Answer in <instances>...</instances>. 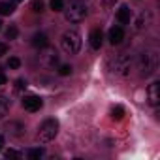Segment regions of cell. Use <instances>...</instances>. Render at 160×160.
Instances as JSON below:
<instances>
[{
	"mask_svg": "<svg viewBox=\"0 0 160 160\" xmlns=\"http://www.w3.org/2000/svg\"><path fill=\"white\" fill-rule=\"evenodd\" d=\"M58 73H60V75H70V73H72V66H70V64H62V66L58 68Z\"/></svg>",
	"mask_w": 160,
	"mask_h": 160,
	"instance_id": "obj_23",
	"label": "cell"
},
{
	"mask_svg": "<svg viewBox=\"0 0 160 160\" xmlns=\"http://www.w3.org/2000/svg\"><path fill=\"white\" fill-rule=\"evenodd\" d=\"M138 70L143 77H149L152 75L156 70H158V53L154 49H147L139 55V60H138Z\"/></svg>",
	"mask_w": 160,
	"mask_h": 160,
	"instance_id": "obj_1",
	"label": "cell"
},
{
	"mask_svg": "<svg viewBox=\"0 0 160 160\" xmlns=\"http://www.w3.org/2000/svg\"><path fill=\"white\" fill-rule=\"evenodd\" d=\"M89 43H91L92 49H100V47H102V43H104V34H102L100 28H92V30H91V34H89Z\"/></svg>",
	"mask_w": 160,
	"mask_h": 160,
	"instance_id": "obj_9",
	"label": "cell"
},
{
	"mask_svg": "<svg viewBox=\"0 0 160 160\" xmlns=\"http://www.w3.org/2000/svg\"><path fill=\"white\" fill-rule=\"evenodd\" d=\"M51 10L53 12H62L64 10V0H51Z\"/></svg>",
	"mask_w": 160,
	"mask_h": 160,
	"instance_id": "obj_19",
	"label": "cell"
},
{
	"mask_svg": "<svg viewBox=\"0 0 160 160\" xmlns=\"http://www.w3.org/2000/svg\"><path fill=\"white\" fill-rule=\"evenodd\" d=\"M130 17H132V13H130V8H128V6H121V8L117 10V19H119V23L126 25V23H130Z\"/></svg>",
	"mask_w": 160,
	"mask_h": 160,
	"instance_id": "obj_12",
	"label": "cell"
},
{
	"mask_svg": "<svg viewBox=\"0 0 160 160\" xmlns=\"http://www.w3.org/2000/svg\"><path fill=\"white\" fill-rule=\"evenodd\" d=\"M2 147H4V138L0 136V151H2Z\"/></svg>",
	"mask_w": 160,
	"mask_h": 160,
	"instance_id": "obj_28",
	"label": "cell"
},
{
	"mask_svg": "<svg viewBox=\"0 0 160 160\" xmlns=\"http://www.w3.org/2000/svg\"><path fill=\"white\" fill-rule=\"evenodd\" d=\"M17 34H19L17 27H10V28L6 30V38H8V40H15V38H17Z\"/></svg>",
	"mask_w": 160,
	"mask_h": 160,
	"instance_id": "obj_21",
	"label": "cell"
},
{
	"mask_svg": "<svg viewBox=\"0 0 160 160\" xmlns=\"http://www.w3.org/2000/svg\"><path fill=\"white\" fill-rule=\"evenodd\" d=\"M8 130H12L13 136H23V134H25V126H23L21 122H12V124L8 126Z\"/></svg>",
	"mask_w": 160,
	"mask_h": 160,
	"instance_id": "obj_15",
	"label": "cell"
},
{
	"mask_svg": "<svg viewBox=\"0 0 160 160\" xmlns=\"http://www.w3.org/2000/svg\"><path fill=\"white\" fill-rule=\"evenodd\" d=\"M15 87L21 91V89H25V87H27V81H25V79H17V81H15Z\"/></svg>",
	"mask_w": 160,
	"mask_h": 160,
	"instance_id": "obj_24",
	"label": "cell"
},
{
	"mask_svg": "<svg viewBox=\"0 0 160 160\" xmlns=\"http://www.w3.org/2000/svg\"><path fill=\"white\" fill-rule=\"evenodd\" d=\"M32 45H34L36 49H45V47L49 45V40H47V36H45L43 32H38V34L32 36Z\"/></svg>",
	"mask_w": 160,
	"mask_h": 160,
	"instance_id": "obj_11",
	"label": "cell"
},
{
	"mask_svg": "<svg viewBox=\"0 0 160 160\" xmlns=\"http://www.w3.org/2000/svg\"><path fill=\"white\" fill-rule=\"evenodd\" d=\"M42 156H43V149H42V147H34V149L28 151V158H30V160H38V158H42Z\"/></svg>",
	"mask_w": 160,
	"mask_h": 160,
	"instance_id": "obj_16",
	"label": "cell"
},
{
	"mask_svg": "<svg viewBox=\"0 0 160 160\" xmlns=\"http://www.w3.org/2000/svg\"><path fill=\"white\" fill-rule=\"evenodd\" d=\"M151 23H152V13H151L149 10H143V12L138 15V19H136V28H138V30L149 28Z\"/></svg>",
	"mask_w": 160,
	"mask_h": 160,
	"instance_id": "obj_8",
	"label": "cell"
},
{
	"mask_svg": "<svg viewBox=\"0 0 160 160\" xmlns=\"http://www.w3.org/2000/svg\"><path fill=\"white\" fill-rule=\"evenodd\" d=\"M6 53H8V45H6L4 42H0V57L6 55Z\"/></svg>",
	"mask_w": 160,
	"mask_h": 160,
	"instance_id": "obj_25",
	"label": "cell"
},
{
	"mask_svg": "<svg viewBox=\"0 0 160 160\" xmlns=\"http://www.w3.org/2000/svg\"><path fill=\"white\" fill-rule=\"evenodd\" d=\"M15 12L13 2H0V15H12Z\"/></svg>",
	"mask_w": 160,
	"mask_h": 160,
	"instance_id": "obj_13",
	"label": "cell"
},
{
	"mask_svg": "<svg viewBox=\"0 0 160 160\" xmlns=\"http://www.w3.org/2000/svg\"><path fill=\"white\" fill-rule=\"evenodd\" d=\"M10 109V102L4 98V96H0V117H4Z\"/></svg>",
	"mask_w": 160,
	"mask_h": 160,
	"instance_id": "obj_18",
	"label": "cell"
},
{
	"mask_svg": "<svg viewBox=\"0 0 160 160\" xmlns=\"http://www.w3.org/2000/svg\"><path fill=\"white\" fill-rule=\"evenodd\" d=\"M113 2H115V0H113Z\"/></svg>",
	"mask_w": 160,
	"mask_h": 160,
	"instance_id": "obj_31",
	"label": "cell"
},
{
	"mask_svg": "<svg viewBox=\"0 0 160 160\" xmlns=\"http://www.w3.org/2000/svg\"><path fill=\"white\" fill-rule=\"evenodd\" d=\"M45 62H47L49 66H55V64L58 62V55H57V51H49V53L45 55Z\"/></svg>",
	"mask_w": 160,
	"mask_h": 160,
	"instance_id": "obj_17",
	"label": "cell"
},
{
	"mask_svg": "<svg viewBox=\"0 0 160 160\" xmlns=\"http://www.w3.org/2000/svg\"><path fill=\"white\" fill-rule=\"evenodd\" d=\"M62 49L68 55H75L81 49V36L77 30H66L62 34Z\"/></svg>",
	"mask_w": 160,
	"mask_h": 160,
	"instance_id": "obj_5",
	"label": "cell"
},
{
	"mask_svg": "<svg viewBox=\"0 0 160 160\" xmlns=\"http://www.w3.org/2000/svg\"><path fill=\"white\" fill-rule=\"evenodd\" d=\"M6 156H8V158H17L19 154H17L15 151H12V149H10V151H6Z\"/></svg>",
	"mask_w": 160,
	"mask_h": 160,
	"instance_id": "obj_26",
	"label": "cell"
},
{
	"mask_svg": "<svg viewBox=\"0 0 160 160\" xmlns=\"http://www.w3.org/2000/svg\"><path fill=\"white\" fill-rule=\"evenodd\" d=\"M108 40H109L111 45H119V43L124 40V30H122V27H113V28L109 30V34H108Z\"/></svg>",
	"mask_w": 160,
	"mask_h": 160,
	"instance_id": "obj_10",
	"label": "cell"
},
{
	"mask_svg": "<svg viewBox=\"0 0 160 160\" xmlns=\"http://www.w3.org/2000/svg\"><path fill=\"white\" fill-rule=\"evenodd\" d=\"M109 70H111L115 75H121V77L128 75L130 70H132V57H130L128 53H121V55H117V57L111 60Z\"/></svg>",
	"mask_w": 160,
	"mask_h": 160,
	"instance_id": "obj_4",
	"label": "cell"
},
{
	"mask_svg": "<svg viewBox=\"0 0 160 160\" xmlns=\"http://www.w3.org/2000/svg\"><path fill=\"white\" fill-rule=\"evenodd\" d=\"M0 28H2V21H0Z\"/></svg>",
	"mask_w": 160,
	"mask_h": 160,
	"instance_id": "obj_30",
	"label": "cell"
},
{
	"mask_svg": "<svg viewBox=\"0 0 160 160\" xmlns=\"http://www.w3.org/2000/svg\"><path fill=\"white\" fill-rule=\"evenodd\" d=\"M30 8H32V12H36V13H42V12H43V2H42V0H32Z\"/></svg>",
	"mask_w": 160,
	"mask_h": 160,
	"instance_id": "obj_20",
	"label": "cell"
},
{
	"mask_svg": "<svg viewBox=\"0 0 160 160\" xmlns=\"http://www.w3.org/2000/svg\"><path fill=\"white\" fill-rule=\"evenodd\" d=\"M6 81H8V77H6L2 72H0V87H2V85H6Z\"/></svg>",
	"mask_w": 160,
	"mask_h": 160,
	"instance_id": "obj_27",
	"label": "cell"
},
{
	"mask_svg": "<svg viewBox=\"0 0 160 160\" xmlns=\"http://www.w3.org/2000/svg\"><path fill=\"white\" fill-rule=\"evenodd\" d=\"M124 117V108L122 106H113L111 108V119L113 121H121Z\"/></svg>",
	"mask_w": 160,
	"mask_h": 160,
	"instance_id": "obj_14",
	"label": "cell"
},
{
	"mask_svg": "<svg viewBox=\"0 0 160 160\" xmlns=\"http://www.w3.org/2000/svg\"><path fill=\"white\" fill-rule=\"evenodd\" d=\"M147 98H149V104H151L152 108H156V106L160 104V83H158V81H154V83L149 85V89H147Z\"/></svg>",
	"mask_w": 160,
	"mask_h": 160,
	"instance_id": "obj_7",
	"label": "cell"
},
{
	"mask_svg": "<svg viewBox=\"0 0 160 160\" xmlns=\"http://www.w3.org/2000/svg\"><path fill=\"white\" fill-rule=\"evenodd\" d=\"M12 2H13V4H19V2H23V0H12Z\"/></svg>",
	"mask_w": 160,
	"mask_h": 160,
	"instance_id": "obj_29",
	"label": "cell"
},
{
	"mask_svg": "<svg viewBox=\"0 0 160 160\" xmlns=\"http://www.w3.org/2000/svg\"><path fill=\"white\" fill-rule=\"evenodd\" d=\"M57 134H58V121L57 119H45L38 128V141L49 143L57 138Z\"/></svg>",
	"mask_w": 160,
	"mask_h": 160,
	"instance_id": "obj_2",
	"label": "cell"
},
{
	"mask_svg": "<svg viewBox=\"0 0 160 160\" xmlns=\"http://www.w3.org/2000/svg\"><path fill=\"white\" fill-rule=\"evenodd\" d=\"M42 106H43V100L40 98V96H34V94H28V96H25L23 98V108L27 109V111H38V109H42Z\"/></svg>",
	"mask_w": 160,
	"mask_h": 160,
	"instance_id": "obj_6",
	"label": "cell"
},
{
	"mask_svg": "<svg viewBox=\"0 0 160 160\" xmlns=\"http://www.w3.org/2000/svg\"><path fill=\"white\" fill-rule=\"evenodd\" d=\"M62 12H64L66 21H70V23H81L87 17V6L81 2V0H73V2H70V6L64 8Z\"/></svg>",
	"mask_w": 160,
	"mask_h": 160,
	"instance_id": "obj_3",
	"label": "cell"
},
{
	"mask_svg": "<svg viewBox=\"0 0 160 160\" xmlns=\"http://www.w3.org/2000/svg\"><path fill=\"white\" fill-rule=\"evenodd\" d=\"M21 66V60L17 58V57H12L10 60H8V68H12V70H17Z\"/></svg>",
	"mask_w": 160,
	"mask_h": 160,
	"instance_id": "obj_22",
	"label": "cell"
}]
</instances>
